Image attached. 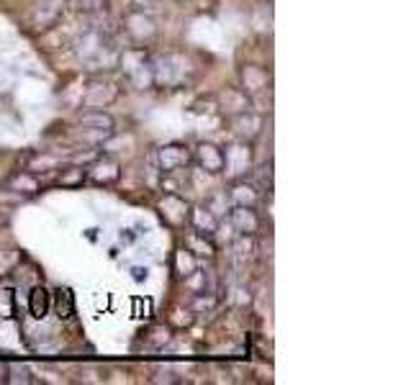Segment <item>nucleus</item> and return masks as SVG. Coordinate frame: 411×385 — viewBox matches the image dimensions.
<instances>
[{"label":"nucleus","mask_w":411,"mask_h":385,"mask_svg":"<svg viewBox=\"0 0 411 385\" xmlns=\"http://www.w3.org/2000/svg\"><path fill=\"white\" fill-rule=\"evenodd\" d=\"M29 308H31V314L36 316V319L46 316V311H49V293H46L44 288H34V290H31V303H29Z\"/></svg>","instance_id":"f257e3e1"}]
</instances>
